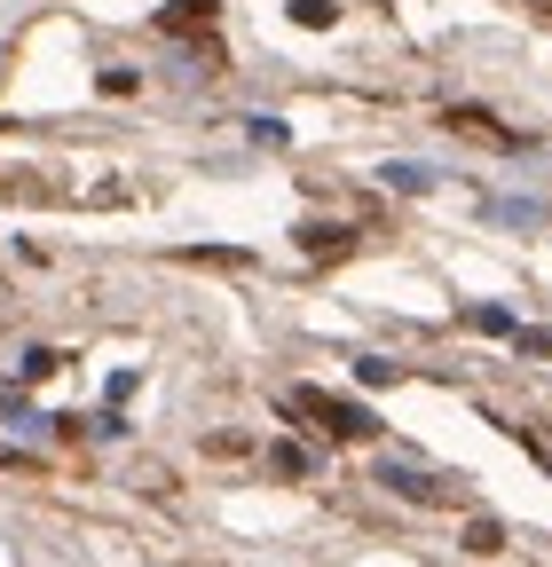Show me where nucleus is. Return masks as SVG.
I'll list each match as a JSON object with an SVG mask.
<instances>
[{"label": "nucleus", "mask_w": 552, "mask_h": 567, "mask_svg": "<svg viewBox=\"0 0 552 567\" xmlns=\"http://www.w3.org/2000/svg\"><path fill=\"white\" fill-rule=\"evenodd\" d=\"M285 410H300L308 425H324L331 442H371V434H379V417H371L364 402H348V394H324V386H293V394H285Z\"/></svg>", "instance_id": "1"}, {"label": "nucleus", "mask_w": 552, "mask_h": 567, "mask_svg": "<svg viewBox=\"0 0 552 567\" xmlns=\"http://www.w3.org/2000/svg\"><path fill=\"white\" fill-rule=\"evenodd\" d=\"M379 481H387L395 496H410V505H450V488H442L435 473H419V465H387Z\"/></svg>", "instance_id": "2"}, {"label": "nucleus", "mask_w": 552, "mask_h": 567, "mask_svg": "<svg viewBox=\"0 0 552 567\" xmlns=\"http://www.w3.org/2000/svg\"><path fill=\"white\" fill-rule=\"evenodd\" d=\"M450 126H458V134H473V142H498V151H513V142H521V134H513V126H498L490 111H450Z\"/></svg>", "instance_id": "3"}, {"label": "nucleus", "mask_w": 552, "mask_h": 567, "mask_svg": "<svg viewBox=\"0 0 552 567\" xmlns=\"http://www.w3.org/2000/svg\"><path fill=\"white\" fill-rule=\"evenodd\" d=\"M190 24H214V0H166L159 32H190Z\"/></svg>", "instance_id": "4"}, {"label": "nucleus", "mask_w": 552, "mask_h": 567, "mask_svg": "<svg viewBox=\"0 0 552 567\" xmlns=\"http://www.w3.org/2000/svg\"><path fill=\"white\" fill-rule=\"evenodd\" d=\"M268 465L285 473V481H308V473H316V457H308L300 442H276V450H268Z\"/></svg>", "instance_id": "5"}, {"label": "nucleus", "mask_w": 552, "mask_h": 567, "mask_svg": "<svg viewBox=\"0 0 552 567\" xmlns=\"http://www.w3.org/2000/svg\"><path fill=\"white\" fill-rule=\"evenodd\" d=\"M466 551H505V528H498V520H473V528H466Z\"/></svg>", "instance_id": "6"}, {"label": "nucleus", "mask_w": 552, "mask_h": 567, "mask_svg": "<svg viewBox=\"0 0 552 567\" xmlns=\"http://www.w3.org/2000/svg\"><path fill=\"white\" fill-rule=\"evenodd\" d=\"M293 24H308V32L331 24V0H293Z\"/></svg>", "instance_id": "7"}, {"label": "nucleus", "mask_w": 552, "mask_h": 567, "mask_svg": "<svg viewBox=\"0 0 552 567\" xmlns=\"http://www.w3.org/2000/svg\"><path fill=\"white\" fill-rule=\"evenodd\" d=\"M513 347L521 354H552V331H513Z\"/></svg>", "instance_id": "8"}]
</instances>
